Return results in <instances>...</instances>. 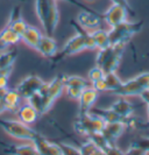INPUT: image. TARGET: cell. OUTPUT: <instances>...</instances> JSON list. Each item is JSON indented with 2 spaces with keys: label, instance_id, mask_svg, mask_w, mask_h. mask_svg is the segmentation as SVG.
<instances>
[{
  "label": "cell",
  "instance_id": "cell-2",
  "mask_svg": "<svg viewBox=\"0 0 149 155\" xmlns=\"http://www.w3.org/2000/svg\"><path fill=\"white\" fill-rule=\"evenodd\" d=\"M125 48L126 46L124 45H117V46H110L104 49H99L96 57V65L102 68L105 74L115 72L121 63L122 53Z\"/></svg>",
  "mask_w": 149,
  "mask_h": 155
},
{
  "label": "cell",
  "instance_id": "cell-11",
  "mask_svg": "<svg viewBox=\"0 0 149 155\" xmlns=\"http://www.w3.org/2000/svg\"><path fill=\"white\" fill-rule=\"evenodd\" d=\"M98 96H99V92L96 91L92 86L91 87L87 86L86 89L83 90V92L78 99V116L89 113L91 111V109L93 107V105L98 99Z\"/></svg>",
  "mask_w": 149,
  "mask_h": 155
},
{
  "label": "cell",
  "instance_id": "cell-10",
  "mask_svg": "<svg viewBox=\"0 0 149 155\" xmlns=\"http://www.w3.org/2000/svg\"><path fill=\"white\" fill-rule=\"evenodd\" d=\"M127 16H128V11L126 8L112 4L111 7L104 13L102 18L110 27H114L119 23L127 21Z\"/></svg>",
  "mask_w": 149,
  "mask_h": 155
},
{
  "label": "cell",
  "instance_id": "cell-6",
  "mask_svg": "<svg viewBox=\"0 0 149 155\" xmlns=\"http://www.w3.org/2000/svg\"><path fill=\"white\" fill-rule=\"evenodd\" d=\"M105 124L106 123L99 116L89 112V113H85V114L78 116L77 120L73 124V128L80 135L89 137L92 133L102 132Z\"/></svg>",
  "mask_w": 149,
  "mask_h": 155
},
{
  "label": "cell",
  "instance_id": "cell-32",
  "mask_svg": "<svg viewBox=\"0 0 149 155\" xmlns=\"http://www.w3.org/2000/svg\"><path fill=\"white\" fill-rule=\"evenodd\" d=\"M60 147L62 150V155H82L80 149L69 143H60Z\"/></svg>",
  "mask_w": 149,
  "mask_h": 155
},
{
  "label": "cell",
  "instance_id": "cell-5",
  "mask_svg": "<svg viewBox=\"0 0 149 155\" xmlns=\"http://www.w3.org/2000/svg\"><path fill=\"white\" fill-rule=\"evenodd\" d=\"M0 127L12 138L18 140H24L31 142L37 135V132L29 127V125L24 124L22 121L12 120V119H0Z\"/></svg>",
  "mask_w": 149,
  "mask_h": 155
},
{
  "label": "cell",
  "instance_id": "cell-3",
  "mask_svg": "<svg viewBox=\"0 0 149 155\" xmlns=\"http://www.w3.org/2000/svg\"><path fill=\"white\" fill-rule=\"evenodd\" d=\"M86 49L93 50V49H97V47H96V43H94L90 31L83 29L66 41V43L63 46L62 50L60 51V58H64V57H68L71 55H75L83 50H86Z\"/></svg>",
  "mask_w": 149,
  "mask_h": 155
},
{
  "label": "cell",
  "instance_id": "cell-14",
  "mask_svg": "<svg viewBox=\"0 0 149 155\" xmlns=\"http://www.w3.org/2000/svg\"><path fill=\"white\" fill-rule=\"evenodd\" d=\"M126 131V126L124 120L122 121H114V123H107L102 128V134L105 138L110 141L112 145H115L117 140Z\"/></svg>",
  "mask_w": 149,
  "mask_h": 155
},
{
  "label": "cell",
  "instance_id": "cell-18",
  "mask_svg": "<svg viewBox=\"0 0 149 155\" xmlns=\"http://www.w3.org/2000/svg\"><path fill=\"white\" fill-rule=\"evenodd\" d=\"M110 109L113 110L122 119L133 116L134 113V105L129 101H127L125 97H119L118 99L111 105Z\"/></svg>",
  "mask_w": 149,
  "mask_h": 155
},
{
  "label": "cell",
  "instance_id": "cell-22",
  "mask_svg": "<svg viewBox=\"0 0 149 155\" xmlns=\"http://www.w3.org/2000/svg\"><path fill=\"white\" fill-rule=\"evenodd\" d=\"M19 41H21V36L7 26L0 31V50L8 46L16 45Z\"/></svg>",
  "mask_w": 149,
  "mask_h": 155
},
{
  "label": "cell",
  "instance_id": "cell-34",
  "mask_svg": "<svg viewBox=\"0 0 149 155\" xmlns=\"http://www.w3.org/2000/svg\"><path fill=\"white\" fill-rule=\"evenodd\" d=\"M65 94L68 98H70L72 101H78L80 94L83 92V90L80 89H76V87H65Z\"/></svg>",
  "mask_w": 149,
  "mask_h": 155
},
{
  "label": "cell",
  "instance_id": "cell-43",
  "mask_svg": "<svg viewBox=\"0 0 149 155\" xmlns=\"http://www.w3.org/2000/svg\"><path fill=\"white\" fill-rule=\"evenodd\" d=\"M86 1H94V0H86Z\"/></svg>",
  "mask_w": 149,
  "mask_h": 155
},
{
  "label": "cell",
  "instance_id": "cell-15",
  "mask_svg": "<svg viewBox=\"0 0 149 155\" xmlns=\"http://www.w3.org/2000/svg\"><path fill=\"white\" fill-rule=\"evenodd\" d=\"M35 50L44 57H54L58 51V47L56 40L53 39V36L43 35Z\"/></svg>",
  "mask_w": 149,
  "mask_h": 155
},
{
  "label": "cell",
  "instance_id": "cell-35",
  "mask_svg": "<svg viewBox=\"0 0 149 155\" xmlns=\"http://www.w3.org/2000/svg\"><path fill=\"white\" fill-rule=\"evenodd\" d=\"M135 79L139 82V84L142 86V89H149V71L142 72L140 75L135 76Z\"/></svg>",
  "mask_w": 149,
  "mask_h": 155
},
{
  "label": "cell",
  "instance_id": "cell-38",
  "mask_svg": "<svg viewBox=\"0 0 149 155\" xmlns=\"http://www.w3.org/2000/svg\"><path fill=\"white\" fill-rule=\"evenodd\" d=\"M111 1H112V4H114V5H119V6H122L124 8H126V9L128 11V13H133V9L131 7L128 0H111Z\"/></svg>",
  "mask_w": 149,
  "mask_h": 155
},
{
  "label": "cell",
  "instance_id": "cell-27",
  "mask_svg": "<svg viewBox=\"0 0 149 155\" xmlns=\"http://www.w3.org/2000/svg\"><path fill=\"white\" fill-rule=\"evenodd\" d=\"M104 79H105V83H106V86H107V91H110L111 93L117 91L122 84V81L117 75V72H107V74H105Z\"/></svg>",
  "mask_w": 149,
  "mask_h": 155
},
{
  "label": "cell",
  "instance_id": "cell-7",
  "mask_svg": "<svg viewBox=\"0 0 149 155\" xmlns=\"http://www.w3.org/2000/svg\"><path fill=\"white\" fill-rule=\"evenodd\" d=\"M64 75H58L55 77L51 82L49 83H44L43 86L40 89V92L42 93L43 98H44V103H46V109L47 111L50 110L53 106V104L55 103L57 98L61 97L63 93L65 86H64Z\"/></svg>",
  "mask_w": 149,
  "mask_h": 155
},
{
  "label": "cell",
  "instance_id": "cell-28",
  "mask_svg": "<svg viewBox=\"0 0 149 155\" xmlns=\"http://www.w3.org/2000/svg\"><path fill=\"white\" fill-rule=\"evenodd\" d=\"M86 138L89 140H91L97 147L102 149V152H105V150L110 147V146H112V143H111L110 141L105 138V135L102 134V132L92 133V134H90V135L86 137Z\"/></svg>",
  "mask_w": 149,
  "mask_h": 155
},
{
  "label": "cell",
  "instance_id": "cell-8",
  "mask_svg": "<svg viewBox=\"0 0 149 155\" xmlns=\"http://www.w3.org/2000/svg\"><path fill=\"white\" fill-rule=\"evenodd\" d=\"M46 82H43L42 79L35 75H31L28 77L24 78L18 85H16V91L20 94V97L22 99L28 101L33 94L39 92L40 89L43 86Z\"/></svg>",
  "mask_w": 149,
  "mask_h": 155
},
{
  "label": "cell",
  "instance_id": "cell-36",
  "mask_svg": "<svg viewBox=\"0 0 149 155\" xmlns=\"http://www.w3.org/2000/svg\"><path fill=\"white\" fill-rule=\"evenodd\" d=\"M92 87H93L96 91H98V92H106L107 91V86H106V83H105V79L104 78L92 83Z\"/></svg>",
  "mask_w": 149,
  "mask_h": 155
},
{
  "label": "cell",
  "instance_id": "cell-21",
  "mask_svg": "<svg viewBox=\"0 0 149 155\" xmlns=\"http://www.w3.org/2000/svg\"><path fill=\"white\" fill-rule=\"evenodd\" d=\"M4 153L9 155H39L36 148L33 143L6 146L4 148Z\"/></svg>",
  "mask_w": 149,
  "mask_h": 155
},
{
  "label": "cell",
  "instance_id": "cell-26",
  "mask_svg": "<svg viewBox=\"0 0 149 155\" xmlns=\"http://www.w3.org/2000/svg\"><path fill=\"white\" fill-rule=\"evenodd\" d=\"M64 86L65 87H76L84 90L89 86V82L85 78L80 76H65L64 78Z\"/></svg>",
  "mask_w": 149,
  "mask_h": 155
},
{
  "label": "cell",
  "instance_id": "cell-44",
  "mask_svg": "<svg viewBox=\"0 0 149 155\" xmlns=\"http://www.w3.org/2000/svg\"><path fill=\"white\" fill-rule=\"evenodd\" d=\"M148 121H149V119H148Z\"/></svg>",
  "mask_w": 149,
  "mask_h": 155
},
{
  "label": "cell",
  "instance_id": "cell-16",
  "mask_svg": "<svg viewBox=\"0 0 149 155\" xmlns=\"http://www.w3.org/2000/svg\"><path fill=\"white\" fill-rule=\"evenodd\" d=\"M27 23L24 20V18L21 16V9L20 7H15L12 9L11 14H9V19H8V23H7V27H9L11 29L15 31L16 34H19L20 36L22 35V33L26 31L27 28Z\"/></svg>",
  "mask_w": 149,
  "mask_h": 155
},
{
  "label": "cell",
  "instance_id": "cell-40",
  "mask_svg": "<svg viewBox=\"0 0 149 155\" xmlns=\"http://www.w3.org/2000/svg\"><path fill=\"white\" fill-rule=\"evenodd\" d=\"M4 112H6V107H5V105H4L2 101L0 99V114H2Z\"/></svg>",
  "mask_w": 149,
  "mask_h": 155
},
{
  "label": "cell",
  "instance_id": "cell-4",
  "mask_svg": "<svg viewBox=\"0 0 149 155\" xmlns=\"http://www.w3.org/2000/svg\"><path fill=\"white\" fill-rule=\"evenodd\" d=\"M142 25H143L142 21H139V22L125 21L114 27H111V29L109 31L111 46H117V45L126 46L135 34L141 31Z\"/></svg>",
  "mask_w": 149,
  "mask_h": 155
},
{
  "label": "cell",
  "instance_id": "cell-17",
  "mask_svg": "<svg viewBox=\"0 0 149 155\" xmlns=\"http://www.w3.org/2000/svg\"><path fill=\"white\" fill-rule=\"evenodd\" d=\"M16 114H18V119L26 125L34 124L40 116L37 111L34 109L28 101L24 103V105L19 106V109L16 111Z\"/></svg>",
  "mask_w": 149,
  "mask_h": 155
},
{
  "label": "cell",
  "instance_id": "cell-12",
  "mask_svg": "<svg viewBox=\"0 0 149 155\" xmlns=\"http://www.w3.org/2000/svg\"><path fill=\"white\" fill-rule=\"evenodd\" d=\"M102 22V18L90 11H82L77 15V23L82 29L86 31H92L98 29Z\"/></svg>",
  "mask_w": 149,
  "mask_h": 155
},
{
  "label": "cell",
  "instance_id": "cell-1",
  "mask_svg": "<svg viewBox=\"0 0 149 155\" xmlns=\"http://www.w3.org/2000/svg\"><path fill=\"white\" fill-rule=\"evenodd\" d=\"M35 12L46 35L53 36L60 21L57 0H35Z\"/></svg>",
  "mask_w": 149,
  "mask_h": 155
},
{
  "label": "cell",
  "instance_id": "cell-37",
  "mask_svg": "<svg viewBox=\"0 0 149 155\" xmlns=\"http://www.w3.org/2000/svg\"><path fill=\"white\" fill-rule=\"evenodd\" d=\"M104 153H105V155H126V152H122L120 148L117 147V145L110 146Z\"/></svg>",
  "mask_w": 149,
  "mask_h": 155
},
{
  "label": "cell",
  "instance_id": "cell-24",
  "mask_svg": "<svg viewBox=\"0 0 149 155\" xmlns=\"http://www.w3.org/2000/svg\"><path fill=\"white\" fill-rule=\"evenodd\" d=\"M92 39H93L94 43L97 49H104V48H107L111 46L110 42V36H109V31H104V29H94V31H90Z\"/></svg>",
  "mask_w": 149,
  "mask_h": 155
},
{
  "label": "cell",
  "instance_id": "cell-9",
  "mask_svg": "<svg viewBox=\"0 0 149 155\" xmlns=\"http://www.w3.org/2000/svg\"><path fill=\"white\" fill-rule=\"evenodd\" d=\"M31 143L35 146L39 155H62L60 145H56L54 142L49 141L40 133H37V135L31 141Z\"/></svg>",
  "mask_w": 149,
  "mask_h": 155
},
{
  "label": "cell",
  "instance_id": "cell-23",
  "mask_svg": "<svg viewBox=\"0 0 149 155\" xmlns=\"http://www.w3.org/2000/svg\"><path fill=\"white\" fill-rule=\"evenodd\" d=\"M16 58H18L16 50H7V51L1 53L0 54V71L12 72Z\"/></svg>",
  "mask_w": 149,
  "mask_h": 155
},
{
  "label": "cell",
  "instance_id": "cell-30",
  "mask_svg": "<svg viewBox=\"0 0 149 155\" xmlns=\"http://www.w3.org/2000/svg\"><path fill=\"white\" fill-rule=\"evenodd\" d=\"M104 76H105L104 70L102 68H99L98 65H96L92 69H90L89 74H87V78L91 82V84L94 83V82H97V81H99V79H102V78H104Z\"/></svg>",
  "mask_w": 149,
  "mask_h": 155
},
{
  "label": "cell",
  "instance_id": "cell-29",
  "mask_svg": "<svg viewBox=\"0 0 149 155\" xmlns=\"http://www.w3.org/2000/svg\"><path fill=\"white\" fill-rule=\"evenodd\" d=\"M79 149L82 152V155H105V153L100 148L97 147L93 142L89 139L84 143H82Z\"/></svg>",
  "mask_w": 149,
  "mask_h": 155
},
{
  "label": "cell",
  "instance_id": "cell-41",
  "mask_svg": "<svg viewBox=\"0 0 149 155\" xmlns=\"http://www.w3.org/2000/svg\"><path fill=\"white\" fill-rule=\"evenodd\" d=\"M63 1H68V2H71V4H76V5H79V2H77L76 0H63Z\"/></svg>",
  "mask_w": 149,
  "mask_h": 155
},
{
  "label": "cell",
  "instance_id": "cell-33",
  "mask_svg": "<svg viewBox=\"0 0 149 155\" xmlns=\"http://www.w3.org/2000/svg\"><path fill=\"white\" fill-rule=\"evenodd\" d=\"M131 145L141 148L142 150H144L147 154L149 153V137H141L139 139L134 140Z\"/></svg>",
  "mask_w": 149,
  "mask_h": 155
},
{
  "label": "cell",
  "instance_id": "cell-20",
  "mask_svg": "<svg viewBox=\"0 0 149 155\" xmlns=\"http://www.w3.org/2000/svg\"><path fill=\"white\" fill-rule=\"evenodd\" d=\"M5 107H6V111H9V112H16L19 106H20V101H21V97L20 94L18 93L16 90H12V89H8L6 92L2 94V97L0 98Z\"/></svg>",
  "mask_w": 149,
  "mask_h": 155
},
{
  "label": "cell",
  "instance_id": "cell-42",
  "mask_svg": "<svg viewBox=\"0 0 149 155\" xmlns=\"http://www.w3.org/2000/svg\"><path fill=\"white\" fill-rule=\"evenodd\" d=\"M147 117H148L149 119V105H147Z\"/></svg>",
  "mask_w": 149,
  "mask_h": 155
},
{
  "label": "cell",
  "instance_id": "cell-25",
  "mask_svg": "<svg viewBox=\"0 0 149 155\" xmlns=\"http://www.w3.org/2000/svg\"><path fill=\"white\" fill-rule=\"evenodd\" d=\"M90 112L97 114V116H99L106 124H107V123H114V121H122V120H124L121 117H119L118 114H117L112 109H110V107H109V109H94V107H92Z\"/></svg>",
  "mask_w": 149,
  "mask_h": 155
},
{
  "label": "cell",
  "instance_id": "cell-31",
  "mask_svg": "<svg viewBox=\"0 0 149 155\" xmlns=\"http://www.w3.org/2000/svg\"><path fill=\"white\" fill-rule=\"evenodd\" d=\"M9 75H11L9 71H0V98L8 90V78H9Z\"/></svg>",
  "mask_w": 149,
  "mask_h": 155
},
{
  "label": "cell",
  "instance_id": "cell-13",
  "mask_svg": "<svg viewBox=\"0 0 149 155\" xmlns=\"http://www.w3.org/2000/svg\"><path fill=\"white\" fill-rule=\"evenodd\" d=\"M142 86L139 84V82L134 78H131L126 82H122L121 86L119 87L117 91H114L113 94L118 96V97H135V96H140L142 92Z\"/></svg>",
  "mask_w": 149,
  "mask_h": 155
},
{
  "label": "cell",
  "instance_id": "cell-19",
  "mask_svg": "<svg viewBox=\"0 0 149 155\" xmlns=\"http://www.w3.org/2000/svg\"><path fill=\"white\" fill-rule=\"evenodd\" d=\"M42 36H43V34L41 33L40 29H37L34 26H29L28 25L26 31L21 35V41L28 47H31L33 49H36V47L39 45L40 40H41Z\"/></svg>",
  "mask_w": 149,
  "mask_h": 155
},
{
  "label": "cell",
  "instance_id": "cell-39",
  "mask_svg": "<svg viewBox=\"0 0 149 155\" xmlns=\"http://www.w3.org/2000/svg\"><path fill=\"white\" fill-rule=\"evenodd\" d=\"M139 97L141 98V101H143L144 104L149 105V89H143Z\"/></svg>",
  "mask_w": 149,
  "mask_h": 155
}]
</instances>
